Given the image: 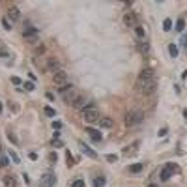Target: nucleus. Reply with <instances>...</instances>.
<instances>
[{
  "label": "nucleus",
  "instance_id": "nucleus-29",
  "mask_svg": "<svg viewBox=\"0 0 187 187\" xmlns=\"http://www.w3.org/2000/svg\"><path fill=\"white\" fill-rule=\"evenodd\" d=\"M71 187H84V181H82V180L79 178V180H75L73 183H71Z\"/></svg>",
  "mask_w": 187,
  "mask_h": 187
},
{
  "label": "nucleus",
  "instance_id": "nucleus-1",
  "mask_svg": "<svg viewBox=\"0 0 187 187\" xmlns=\"http://www.w3.org/2000/svg\"><path fill=\"white\" fill-rule=\"evenodd\" d=\"M142 120H144V112H142V110H131V112L125 114L124 122H125L127 127H133V125H139Z\"/></svg>",
  "mask_w": 187,
  "mask_h": 187
},
{
  "label": "nucleus",
  "instance_id": "nucleus-21",
  "mask_svg": "<svg viewBox=\"0 0 187 187\" xmlns=\"http://www.w3.org/2000/svg\"><path fill=\"white\" fill-rule=\"evenodd\" d=\"M71 105H73L75 109H79V107H84V95H77V97L73 99V103H71Z\"/></svg>",
  "mask_w": 187,
  "mask_h": 187
},
{
  "label": "nucleus",
  "instance_id": "nucleus-24",
  "mask_svg": "<svg viewBox=\"0 0 187 187\" xmlns=\"http://www.w3.org/2000/svg\"><path fill=\"white\" fill-rule=\"evenodd\" d=\"M43 112H45V114H47V116H49V118H53V116H54V114H56V110H54L53 107H49V105H47V107H45V109H43Z\"/></svg>",
  "mask_w": 187,
  "mask_h": 187
},
{
  "label": "nucleus",
  "instance_id": "nucleus-46",
  "mask_svg": "<svg viewBox=\"0 0 187 187\" xmlns=\"http://www.w3.org/2000/svg\"><path fill=\"white\" fill-rule=\"evenodd\" d=\"M183 118L187 120V110H185V109H183Z\"/></svg>",
  "mask_w": 187,
  "mask_h": 187
},
{
  "label": "nucleus",
  "instance_id": "nucleus-13",
  "mask_svg": "<svg viewBox=\"0 0 187 187\" xmlns=\"http://www.w3.org/2000/svg\"><path fill=\"white\" fill-rule=\"evenodd\" d=\"M99 125L103 129H112L114 127V120L109 118V116H105V118H99Z\"/></svg>",
  "mask_w": 187,
  "mask_h": 187
},
{
  "label": "nucleus",
  "instance_id": "nucleus-8",
  "mask_svg": "<svg viewBox=\"0 0 187 187\" xmlns=\"http://www.w3.org/2000/svg\"><path fill=\"white\" fill-rule=\"evenodd\" d=\"M23 38L28 39V41H36V39H38V30L34 28L30 23H26V30L23 32Z\"/></svg>",
  "mask_w": 187,
  "mask_h": 187
},
{
  "label": "nucleus",
  "instance_id": "nucleus-47",
  "mask_svg": "<svg viewBox=\"0 0 187 187\" xmlns=\"http://www.w3.org/2000/svg\"><path fill=\"white\" fill-rule=\"evenodd\" d=\"M148 187H157V185H155V183H150V185H148Z\"/></svg>",
  "mask_w": 187,
  "mask_h": 187
},
{
  "label": "nucleus",
  "instance_id": "nucleus-11",
  "mask_svg": "<svg viewBox=\"0 0 187 187\" xmlns=\"http://www.w3.org/2000/svg\"><path fill=\"white\" fill-rule=\"evenodd\" d=\"M150 79H155V69L154 68H144L137 77V80H150Z\"/></svg>",
  "mask_w": 187,
  "mask_h": 187
},
{
  "label": "nucleus",
  "instance_id": "nucleus-36",
  "mask_svg": "<svg viewBox=\"0 0 187 187\" xmlns=\"http://www.w3.org/2000/svg\"><path fill=\"white\" fill-rule=\"evenodd\" d=\"M53 129L54 131H60V129H62V124H60V122H53Z\"/></svg>",
  "mask_w": 187,
  "mask_h": 187
},
{
  "label": "nucleus",
  "instance_id": "nucleus-10",
  "mask_svg": "<svg viewBox=\"0 0 187 187\" xmlns=\"http://www.w3.org/2000/svg\"><path fill=\"white\" fill-rule=\"evenodd\" d=\"M54 183H56V176L54 174H43L41 180H39V187H53Z\"/></svg>",
  "mask_w": 187,
  "mask_h": 187
},
{
  "label": "nucleus",
  "instance_id": "nucleus-28",
  "mask_svg": "<svg viewBox=\"0 0 187 187\" xmlns=\"http://www.w3.org/2000/svg\"><path fill=\"white\" fill-rule=\"evenodd\" d=\"M53 146H54V148H62L64 142H62L60 139H53Z\"/></svg>",
  "mask_w": 187,
  "mask_h": 187
},
{
  "label": "nucleus",
  "instance_id": "nucleus-7",
  "mask_svg": "<svg viewBox=\"0 0 187 187\" xmlns=\"http://www.w3.org/2000/svg\"><path fill=\"white\" fill-rule=\"evenodd\" d=\"M53 82L56 84V86H60V88L65 86V84H68V73H65L64 69H62V71H58V73H54L53 75Z\"/></svg>",
  "mask_w": 187,
  "mask_h": 187
},
{
  "label": "nucleus",
  "instance_id": "nucleus-2",
  "mask_svg": "<svg viewBox=\"0 0 187 187\" xmlns=\"http://www.w3.org/2000/svg\"><path fill=\"white\" fill-rule=\"evenodd\" d=\"M137 90H140L142 94L150 95L154 94L155 90H157V82H155V79H150V80H137Z\"/></svg>",
  "mask_w": 187,
  "mask_h": 187
},
{
  "label": "nucleus",
  "instance_id": "nucleus-20",
  "mask_svg": "<svg viewBox=\"0 0 187 187\" xmlns=\"http://www.w3.org/2000/svg\"><path fill=\"white\" fill-rule=\"evenodd\" d=\"M140 170H142V165H140V163H135V165H129L127 166V172L129 174H139Z\"/></svg>",
  "mask_w": 187,
  "mask_h": 187
},
{
  "label": "nucleus",
  "instance_id": "nucleus-12",
  "mask_svg": "<svg viewBox=\"0 0 187 187\" xmlns=\"http://www.w3.org/2000/svg\"><path fill=\"white\" fill-rule=\"evenodd\" d=\"M8 17L11 19V21H19V17H21V9L17 6H9L8 8Z\"/></svg>",
  "mask_w": 187,
  "mask_h": 187
},
{
  "label": "nucleus",
  "instance_id": "nucleus-42",
  "mask_svg": "<svg viewBox=\"0 0 187 187\" xmlns=\"http://www.w3.org/2000/svg\"><path fill=\"white\" fill-rule=\"evenodd\" d=\"M165 135H166V127H161L159 129V137H165Z\"/></svg>",
  "mask_w": 187,
  "mask_h": 187
},
{
  "label": "nucleus",
  "instance_id": "nucleus-22",
  "mask_svg": "<svg viewBox=\"0 0 187 187\" xmlns=\"http://www.w3.org/2000/svg\"><path fill=\"white\" fill-rule=\"evenodd\" d=\"M135 34H137L139 41H142V39H144V36H146V34H144V28H142V26H139V24L135 26Z\"/></svg>",
  "mask_w": 187,
  "mask_h": 187
},
{
  "label": "nucleus",
  "instance_id": "nucleus-32",
  "mask_svg": "<svg viewBox=\"0 0 187 187\" xmlns=\"http://www.w3.org/2000/svg\"><path fill=\"white\" fill-rule=\"evenodd\" d=\"M11 82L15 84V86H21V84H23V80L19 79V77H11Z\"/></svg>",
  "mask_w": 187,
  "mask_h": 187
},
{
  "label": "nucleus",
  "instance_id": "nucleus-33",
  "mask_svg": "<svg viewBox=\"0 0 187 187\" xmlns=\"http://www.w3.org/2000/svg\"><path fill=\"white\" fill-rule=\"evenodd\" d=\"M116 159H118V155H114V154H107V161H110V163H114Z\"/></svg>",
  "mask_w": 187,
  "mask_h": 187
},
{
  "label": "nucleus",
  "instance_id": "nucleus-26",
  "mask_svg": "<svg viewBox=\"0 0 187 187\" xmlns=\"http://www.w3.org/2000/svg\"><path fill=\"white\" fill-rule=\"evenodd\" d=\"M170 28H172V21H170V19H165V21H163V30L169 32Z\"/></svg>",
  "mask_w": 187,
  "mask_h": 187
},
{
  "label": "nucleus",
  "instance_id": "nucleus-45",
  "mask_svg": "<svg viewBox=\"0 0 187 187\" xmlns=\"http://www.w3.org/2000/svg\"><path fill=\"white\" fill-rule=\"evenodd\" d=\"M6 54H8V53H6V49H2V47H0V56H6Z\"/></svg>",
  "mask_w": 187,
  "mask_h": 187
},
{
  "label": "nucleus",
  "instance_id": "nucleus-17",
  "mask_svg": "<svg viewBox=\"0 0 187 187\" xmlns=\"http://www.w3.org/2000/svg\"><path fill=\"white\" fill-rule=\"evenodd\" d=\"M2 183H4V187H17V181H15L13 176H4Z\"/></svg>",
  "mask_w": 187,
  "mask_h": 187
},
{
  "label": "nucleus",
  "instance_id": "nucleus-35",
  "mask_svg": "<svg viewBox=\"0 0 187 187\" xmlns=\"http://www.w3.org/2000/svg\"><path fill=\"white\" fill-rule=\"evenodd\" d=\"M49 159H50V163H56V161H58V155L53 151V154H49Z\"/></svg>",
  "mask_w": 187,
  "mask_h": 187
},
{
  "label": "nucleus",
  "instance_id": "nucleus-49",
  "mask_svg": "<svg viewBox=\"0 0 187 187\" xmlns=\"http://www.w3.org/2000/svg\"><path fill=\"white\" fill-rule=\"evenodd\" d=\"M0 110H2V103H0Z\"/></svg>",
  "mask_w": 187,
  "mask_h": 187
},
{
  "label": "nucleus",
  "instance_id": "nucleus-9",
  "mask_svg": "<svg viewBox=\"0 0 187 187\" xmlns=\"http://www.w3.org/2000/svg\"><path fill=\"white\" fill-rule=\"evenodd\" d=\"M45 69H47L49 73H53V75H54V73L62 71V64H60L56 58H49V60H47V68H45Z\"/></svg>",
  "mask_w": 187,
  "mask_h": 187
},
{
  "label": "nucleus",
  "instance_id": "nucleus-41",
  "mask_svg": "<svg viewBox=\"0 0 187 187\" xmlns=\"http://www.w3.org/2000/svg\"><path fill=\"white\" fill-rule=\"evenodd\" d=\"M9 109H11L13 112H17V110H19V107H17V105H15V103H9Z\"/></svg>",
  "mask_w": 187,
  "mask_h": 187
},
{
  "label": "nucleus",
  "instance_id": "nucleus-37",
  "mask_svg": "<svg viewBox=\"0 0 187 187\" xmlns=\"http://www.w3.org/2000/svg\"><path fill=\"white\" fill-rule=\"evenodd\" d=\"M8 137H9V140H11L13 144H17V139H15V135L11 133V131H8Z\"/></svg>",
  "mask_w": 187,
  "mask_h": 187
},
{
  "label": "nucleus",
  "instance_id": "nucleus-6",
  "mask_svg": "<svg viewBox=\"0 0 187 187\" xmlns=\"http://www.w3.org/2000/svg\"><path fill=\"white\" fill-rule=\"evenodd\" d=\"M139 148H140V142H139V140H135V142H131V144H127V146H124V148H122L124 157H131V155H135V154L139 151Z\"/></svg>",
  "mask_w": 187,
  "mask_h": 187
},
{
  "label": "nucleus",
  "instance_id": "nucleus-38",
  "mask_svg": "<svg viewBox=\"0 0 187 187\" xmlns=\"http://www.w3.org/2000/svg\"><path fill=\"white\" fill-rule=\"evenodd\" d=\"M45 97H47L49 101H54V99H56V97L53 95V92H45Z\"/></svg>",
  "mask_w": 187,
  "mask_h": 187
},
{
  "label": "nucleus",
  "instance_id": "nucleus-25",
  "mask_svg": "<svg viewBox=\"0 0 187 187\" xmlns=\"http://www.w3.org/2000/svg\"><path fill=\"white\" fill-rule=\"evenodd\" d=\"M183 26H185V21H183V17H181V19H178V23H176V30H178V32H181V30H183Z\"/></svg>",
  "mask_w": 187,
  "mask_h": 187
},
{
  "label": "nucleus",
  "instance_id": "nucleus-30",
  "mask_svg": "<svg viewBox=\"0 0 187 187\" xmlns=\"http://www.w3.org/2000/svg\"><path fill=\"white\" fill-rule=\"evenodd\" d=\"M23 86H24V90H26V92H32V90H34V82H24Z\"/></svg>",
  "mask_w": 187,
  "mask_h": 187
},
{
  "label": "nucleus",
  "instance_id": "nucleus-23",
  "mask_svg": "<svg viewBox=\"0 0 187 187\" xmlns=\"http://www.w3.org/2000/svg\"><path fill=\"white\" fill-rule=\"evenodd\" d=\"M169 53H170V56H172V58H176V56H178V47L170 43L169 45Z\"/></svg>",
  "mask_w": 187,
  "mask_h": 187
},
{
  "label": "nucleus",
  "instance_id": "nucleus-44",
  "mask_svg": "<svg viewBox=\"0 0 187 187\" xmlns=\"http://www.w3.org/2000/svg\"><path fill=\"white\" fill-rule=\"evenodd\" d=\"M28 157H30V159H32V161H36V159H38V155H36V154H34V151H32V154H30V155H28Z\"/></svg>",
  "mask_w": 187,
  "mask_h": 187
},
{
  "label": "nucleus",
  "instance_id": "nucleus-43",
  "mask_svg": "<svg viewBox=\"0 0 187 187\" xmlns=\"http://www.w3.org/2000/svg\"><path fill=\"white\" fill-rule=\"evenodd\" d=\"M68 165H69V166L73 165V159H71V154H69V151H68Z\"/></svg>",
  "mask_w": 187,
  "mask_h": 187
},
{
  "label": "nucleus",
  "instance_id": "nucleus-31",
  "mask_svg": "<svg viewBox=\"0 0 187 187\" xmlns=\"http://www.w3.org/2000/svg\"><path fill=\"white\" fill-rule=\"evenodd\" d=\"M8 165V157H4V155H0V169H4V166Z\"/></svg>",
  "mask_w": 187,
  "mask_h": 187
},
{
  "label": "nucleus",
  "instance_id": "nucleus-48",
  "mask_svg": "<svg viewBox=\"0 0 187 187\" xmlns=\"http://www.w3.org/2000/svg\"><path fill=\"white\" fill-rule=\"evenodd\" d=\"M0 155H2V144H0Z\"/></svg>",
  "mask_w": 187,
  "mask_h": 187
},
{
  "label": "nucleus",
  "instance_id": "nucleus-27",
  "mask_svg": "<svg viewBox=\"0 0 187 187\" xmlns=\"http://www.w3.org/2000/svg\"><path fill=\"white\" fill-rule=\"evenodd\" d=\"M45 50H47L45 45H38V47H36V54H38V56H41V54H45Z\"/></svg>",
  "mask_w": 187,
  "mask_h": 187
},
{
  "label": "nucleus",
  "instance_id": "nucleus-4",
  "mask_svg": "<svg viewBox=\"0 0 187 187\" xmlns=\"http://www.w3.org/2000/svg\"><path fill=\"white\" fill-rule=\"evenodd\" d=\"M60 94H62V97L65 103H73V99L77 97V94H75V88L71 86V84H65V86L60 88Z\"/></svg>",
  "mask_w": 187,
  "mask_h": 187
},
{
  "label": "nucleus",
  "instance_id": "nucleus-40",
  "mask_svg": "<svg viewBox=\"0 0 187 187\" xmlns=\"http://www.w3.org/2000/svg\"><path fill=\"white\" fill-rule=\"evenodd\" d=\"M2 26L6 28V30H11V24H9L8 21H4V19H2Z\"/></svg>",
  "mask_w": 187,
  "mask_h": 187
},
{
  "label": "nucleus",
  "instance_id": "nucleus-14",
  "mask_svg": "<svg viewBox=\"0 0 187 187\" xmlns=\"http://www.w3.org/2000/svg\"><path fill=\"white\" fill-rule=\"evenodd\" d=\"M79 148L82 150L84 154L88 155V157H92V159H95V157H97V154H95V151H94L92 148H90V146H86V144H84V142H79Z\"/></svg>",
  "mask_w": 187,
  "mask_h": 187
},
{
  "label": "nucleus",
  "instance_id": "nucleus-34",
  "mask_svg": "<svg viewBox=\"0 0 187 187\" xmlns=\"http://www.w3.org/2000/svg\"><path fill=\"white\" fill-rule=\"evenodd\" d=\"M169 178H170V174H169V172H166V170L163 169V172H161V180H163V181H166Z\"/></svg>",
  "mask_w": 187,
  "mask_h": 187
},
{
  "label": "nucleus",
  "instance_id": "nucleus-19",
  "mask_svg": "<svg viewBox=\"0 0 187 187\" xmlns=\"http://www.w3.org/2000/svg\"><path fill=\"white\" fill-rule=\"evenodd\" d=\"M105 176H95V178H92V187H103L105 185Z\"/></svg>",
  "mask_w": 187,
  "mask_h": 187
},
{
  "label": "nucleus",
  "instance_id": "nucleus-16",
  "mask_svg": "<svg viewBox=\"0 0 187 187\" xmlns=\"http://www.w3.org/2000/svg\"><path fill=\"white\" fill-rule=\"evenodd\" d=\"M137 50H139L140 54H148L150 53V45L146 43V41H139L137 43Z\"/></svg>",
  "mask_w": 187,
  "mask_h": 187
},
{
  "label": "nucleus",
  "instance_id": "nucleus-5",
  "mask_svg": "<svg viewBox=\"0 0 187 187\" xmlns=\"http://www.w3.org/2000/svg\"><path fill=\"white\" fill-rule=\"evenodd\" d=\"M122 23L125 24V26H137V23H139L137 13L135 11H125L124 17H122Z\"/></svg>",
  "mask_w": 187,
  "mask_h": 187
},
{
  "label": "nucleus",
  "instance_id": "nucleus-15",
  "mask_svg": "<svg viewBox=\"0 0 187 187\" xmlns=\"http://www.w3.org/2000/svg\"><path fill=\"white\" fill-rule=\"evenodd\" d=\"M86 133H88L94 140H101V139H103V135H101L97 129H94V127H86Z\"/></svg>",
  "mask_w": 187,
  "mask_h": 187
},
{
  "label": "nucleus",
  "instance_id": "nucleus-18",
  "mask_svg": "<svg viewBox=\"0 0 187 187\" xmlns=\"http://www.w3.org/2000/svg\"><path fill=\"white\" fill-rule=\"evenodd\" d=\"M165 170H166L169 174H178V172H180V166L174 165V163H166V165H165Z\"/></svg>",
  "mask_w": 187,
  "mask_h": 187
},
{
  "label": "nucleus",
  "instance_id": "nucleus-39",
  "mask_svg": "<svg viewBox=\"0 0 187 187\" xmlns=\"http://www.w3.org/2000/svg\"><path fill=\"white\" fill-rule=\"evenodd\" d=\"M9 155H11V159L15 161V163H19V157H17V154H15V151H11V150H9Z\"/></svg>",
  "mask_w": 187,
  "mask_h": 187
},
{
  "label": "nucleus",
  "instance_id": "nucleus-3",
  "mask_svg": "<svg viewBox=\"0 0 187 187\" xmlns=\"http://www.w3.org/2000/svg\"><path fill=\"white\" fill-rule=\"evenodd\" d=\"M82 118L86 124H94V122H99V112L95 107H84L82 109Z\"/></svg>",
  "mask_w": 187,
  "mask_h": 187
}]
</instances>
